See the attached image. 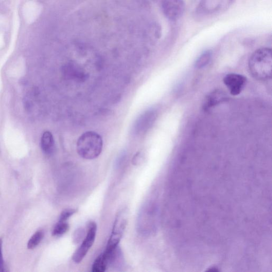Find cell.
Returning <instances> with one entry per match:
<instances>
[{
    "instance_id": "7",
    "label": "cell",
    "mask_w": 272,
    "mask_h": 272,
    "mask_svg": "<svg viewBox=\"0 0 272 272\" xmlns=\"http://www.w3.org/2000/svg\"><path fill=\"white\" fill-rule=\"evenodd\" d=\"M227 98V95L222 90H217L208 94L205 97L203 108L207 110L214 106H216L226 101Z\"/></svg>"
},
{
    "instance_id": "5",
    "label": "cell",
    "mask_w": 272,
    "mask_h": 272,
    "mask_svg": "<svg viewBox=\"0 0 272 272\" xmlns=\"http://www.w3.org/2000/svg\"><path fill=\"white\" fill-rule=\"evenodd\" d=\"M162 8L166 18L176 21L183 15L185 4L183 0H162Z\"/></svg>"
},
{
    "instance_id": "3",
    "label": "cell",
    "mask_w": 272,
    "mask_h": 272,
    "mask_svg": "<svg viewBox=\"0 0 272 272\" xmlns=\"http://www.w3.org/2000/svg\"><path fill=\"white\" fill-rule=\"evenodd\" d=\"M128 223V211L125 208L118 213L114 221L112 232L105 251L110 252L119 246V243L125 231Z\"/></svg>"
},
{
    "instance_id": "16",
    "label": "cell",
    "mask_w": 272,
    "mask_h": 272,
    "mask_svg": "<svg viewBox=\"0 0 272 272\" xmlns=\"http://www.w3.org/2000/svg\"><path fill=\"white\" fill-rule=\"evenodd\" d=\"M85 232L83 229L79 228L74 234V237L73 238L74 242L78 243L83 238Z\"/></svg>"
},
{
    "instance_id": "8",
    "label": "cell",
    "mask_w": 272,
    "mask_h": 272,
    "mask_svg": "<svg viewBox=\"0 0 272 272\" xmlns=\"http://www.w3.org/2000/svg\"><path fill=\"white\" fill-rule=\"evenodd\" d=\"M41 149L47 155L52 154L55 149V142L52 133L46 132L43 134L40 141Z\"/></svg>"
},
{
    "instance_id": "11",
    "label": "cell",
    "mask_w": 272,
    "mask_h": 272,
    "mask_svg": "<svg viewBox=\"0 0 272 272\" xmlns=\"http://www.w3.org/2000/svg\"><path fill=\"white\" fill-rule=\"evenodd\" d=\"M44 232L40 231L37 232L28 241L27 248L29 249H33L36 248L44 239Z\"/></svg>"
},
{
    "instance_id": "17",
    "label": "cell",
    "mask_w": 272,
    "mask_h": 272,
    "mask_svg": "<svg viewBox=\"0 0 272 272\" xmlns=\"http://www.w3.org/2000/svg\"><path fill=\"white\" fill-rule=\"evenodd\" d=\"M140 161V153H137L134 157L133 163L135 165L138 164Z\"/></svg>"
},
{
    "instance_id": "6",
    "label": "cell",
    "mask_w": 272,
    "mask_h": 272,
    "mask_svg": "<svg viewBox=\"0 0 272 272\" xmlns=\"http://www.w3.org/2000/svg\"><path fill=\"white\" fill-rule=\"evenodd\" d=\"M223 81L231 94L236 96L240 94L245 88L247 79L241 75L231 74L224 78Z\"/></svg>"
},
{
    "instance_id": "14",
    "label": "cell",
    "mask_w": 272,
    "mask_h": 272,
    "mask_svg": "<svg viewBox=\"0 0 272 272\" xmlns=\"http://www.w3.org/2000/svg\"><path fill=\"white\" fill-rule=\"evenodd\" d=\"M75 209H67L64 211L60 216L59 221L61 222H66L71 216L77 212Z\"/></svg>"
},
{
    "instance_id": "13",
    "label": "cell",
    "mask_w": 272,
    "mask_h": 272,
    "mask_svg": "<svg viewBox=\"0 0 272 272\" xmlns=\"http://www.w3.org/2000/svg\"><path fill=\"white\" fill-rule=\"evenodd\" d=\"M224 0H204L202 6L204 10H218L220 8Z\"/></svg>"
},
{
    "instance_id": "12",
    "label": "cell",
    "mask_w": 272,
    "mask_h": 272,
    "mask_svg": "<svg viewBox=\"0 0 272 272\" xmlns=\"http://www.w3.org/2000/svg\"><path fill=\"white\" fill-rule=\"evenodd\" d=\"M212 56V53L210 51L204 52L200 55L197 60L195 67L198 69H202L208 64Z\"/></svg>"
},
{
    "instance_id": "1",
    "label": "cell",
    "mask_w": 272,
    "mask_h": 272,
    "mask_svg": "<svg viewBox=\"0 0 272 272\" xmlns=\"http://www.w3.org/2000/svg\"><path fill=\"white\" fill-rule=\"evenodd\" d=\"M249 69L253 77L259 80H266L271 77V50L261 48L254 52L249 60Z\"/></svg>"
},
{
    "instance_id": "9",
    "label": "cell",
    "mask_w": 272,
    "mask_h": 272,
    "mask_svg": "<svg viewBox=\"0 0 272 272\" xmlns=\"http://www.w3.org/2000/svg\"><path fill=\"white\" fill-rule=\"evenodd\" d=\"M108 267V260L107 256L103 253L100 255L95 260L92 266V271L104 272Z\"/></svg>"
},
{
    "instance_id": "2",
    "label": "cell",
    "mask_w": 272,
    "mask_h": 272,
    "mask_svg": "<svg viewBox=\"0 0 272 272\" xmlns=\"http://www.w3.org/2000/svg\"><path fill=\"white\" fill-rule=\"evenodd\" d=\"M103 142L101 136L94 132H87L82 134L77 142V151L82 158L93 160L101 154Z\"/></svg>"
},
{
    "instance_id": "15",
    "label": "cell",
    "mask_w": 272,
    "mask_h": 272,
    "mask_svg": "<svg viewBox=\"0 0 272 272\" xmlns=\"http://www.w3.org/2000/svg\"><path fill=\"white\" fill-rule=\"evenodd\" d=\"M3 239L0 238V271H5V265L3 254Z\"/></svg>"
},
{
    "instance_id": "4",
    "label": "cell",
    "mask_w": 272,
    "mask_h": 272,
    "mask_svg": "<svg viewBox=\"0 0 272 272\" xmlns=\"http://www.w3.org/2000/svg\"><path fill=\"white\" fill-rule=\"evenodd\" d=\"M97 232V225L94 222L89 224L88 232L80 247L73 256V260L76 263H80L92 247L95 240Z\"/></svg>"
},
{
    "instance_id": "10",
    "label": "cell",
    "mask_w": 272,
    "mask_h": 272,
    "mask_svg": "<svg viewBox=\"0 0 272 272\" xmlns=\"http://www.w3.org/2000/svg\"><path fill=\"white\" fill-rule=\"evenodd\" d=\"M69 225L67 221H59L53 228L52 236L56 237H61L65 235L69 231Z\"/></svg>"
}]
</instances>
